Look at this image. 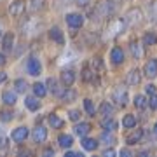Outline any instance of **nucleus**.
Here are the masks:
<instances>
[{
  "instance_id": "obj_16",
  "label": "nucleus",
  "mask_w": 157,
  "mask_h": 157,
  "mask_svg": "<svg viewBox=\"0 0 157 157\" xmlns=\"http://www.w3.org/2000/svg\"><path fill=\"white\" fill-rule=\"evenodd\" d=\"M25 107L35 112V110H39L40 108V101L37 100V96H26V100H25Z\"/></svg>"
},
{
  "instance_id": "obj_12",
  "label": "nucleus",
  "mask_w": 157,
  "mask_h": 157,
  "mask_svg": "<svg viewBox=\"0 0 157 157\" xmlns=\"http://www.w3.org/2000/svg\"><path fill=\"white\" fill-rule=\"evenodd\" d=\"M2 101H4L6 105H9V107L16 105V101H17L16 91H4V94H2Z\"/></svg>"
},
{
  "instance_id": "obj_6",
  "label": "nucleus",
  "mask_w": 157,
  "mask_h": 157,
  "mask_svg": "<svg viewBox=\"0 0 157 157\" xmlns=\"http://www.w3.org/2000/svg\"><path fill=\"white\" fill-rule=\"evenodd\" d=\"M140 21H141V12L138 9H131L126 14V17H124V23L126 25H136V23H140Z\"/></svg>"
},
{
  "instance_id": "obj_18",
  "label": "nucleus",
  "mask_w": 157,
  "mask_h": 157,
  "mask_svg": "<svg viewBox=\"0 0 157 157\" xmlns=\"http://www.w3.org/2000/svg\"><path fill=\"white\" fill-rule=\"evenodd\" d=\"M33 94L37 96V98H44V96L47 94V86L42 84V82H35L33 84Z\"/></svg>"
},
{
  "instance_id": "obj_35",
  "label": "nucleus",
  "mask_w": 157,
  "mask_h": 157,
  "mask_svg": "<svg viewBox=\"0 0 157 157\" xmlns=\"http://www.w3.org/2000/svg\"><path fill=\"white\" fill-rule=\"evenodd\" d=\"M148 105H150L152 110H157V94H150V100H148Z\"/></svg>"
},
{
  "instance_id": "obj_20",
  "label": "nucleus",
  "mask_w": 157,
  "mask_h": 157,
  "mask_svg": "<svg viewBox=\"0 0 157 157\" xmlns=\"http://www.w3.org/2000/svg\"><path fill=\"white\" fill-rule=\"evenodd\" d=\"M100 141L103 143V145L112 147L113 143H115V136L112 135V131H105V133H103V135L100 136Z\"/></svg>"
},
{
  "instance_id": "obj_39",
  "label": "nucleus",
  "mask_w": 157,
  "mask_h": 157,
  "mask_svg": "<svg viewBox=\"0 0 157 157\" xmlns=\"http://www.w3.org/2000/svg\"><path fill=\"white\" fill-rule=\"evenodd\" d=\"M103 155L105 157H113L115 155V152H113V148H107V150L103 152Z\"/></svg>"
},
{
  "instance_id": "obj_33",
  "label": "nucleus",
  "mask_w": 157,
  "mask_h": 157,
  "mask_svg": "<svg viewBox=\"0 0 157 157\" xmlns=\"http://www.w3.org/2000/svg\"><path fill=\"white\" fill-rule=\"evenodd\" d=\"M84 108H86V112L89 113V115H94L96 113V108H94V105H93L91 100H84Z\"/></svg>"
},
{
  "instance_id": "obj_29",
  "label": "nucleus",
  "mask_w": 157,
  "mask_h": 157,
  "mask_svg": "<svg viewBox=\"0 0 157 157\" xmlns=\"http://www.w3.org/2000/svg\"><path fill=\"white\" fill-rule=\"evenodd\" d=\"M26 87H28V84H26L25 78H17V80H14V91H16V93H25Z\"/></svg>"
},
{
  "instance_id": "obj_38",
  "label": "nucleus",
  "mask_w": 157,
  "mask_h": 157,
  "mask_svg": "<svg viewBox=\"0 0 157 157\" xmlns=\"http://www.w3.org/2000/svg\"><path fill=\"white\" fill-rule=\"evenodd\" d=\"M145 91L148 93V94H154V93H155V86H154V84H148V86L145 87Z\"/></svg>"
},
{
  "instance_id": "obj_25",
  "label": "nucleus",
  "mask_w": 157,
  "mask_h": 157,
  "mask_svg": "<svg viewBox=\"0 0 157 157\" xmlns=\"http://www.w3.org/2000/svg\"><path fill=\"white\" fill-rule=\"evenodd\" d=\"M2 45H4V51H6V52L12 51V45H14V35H12V33H7L6 37H4V42H2Z\"/></svg>"
},
{
  "instance_id": "obj_27",
  "label": "nucleus",
  "mask_w": 157,
  "mask_h": 157,
  "mask_svg": "<svg viewBox=\"0 0 157 157\" xmlns=\"http://www.w3.org/2000/svg\"><path fill=\"white\" fill-rule=\"evenodd\" d=\"M59 98H61L63 101H67V103H70V101H73L75 98H77V93H75L73 89H70V87H68V89H65V91H63V94L59 96Z\"/></svg>"
},
{
  "instance_id": "obj_46",
  "label": "nucleus",
  "mask_w": 157,
  "mask_h": 157,
  "mask_svg": "<svg viewBox=\"0 0 157 157\" xmlns=\"http://www.w3.org/2000/svg\"><path fill=\"white\" fill-rule=\"evenodd\" d=\"M154 133L157 135V122H155V126H154Z\"/></svg>"
},
{
  "instance_id": "obj_7",
  "label": "nucleus",
  "mask_w": 157,
  "mask_h": 157,
  "mask_svg": "<svg viewBox=\"0 0 157 157\" xmlns=\"http://www.w3.org/2000/svg\"><path fill=\"white\" fill-rule=\"evenodd\" d=\"M28 138V128H25V126H19V128H16L14 131H12V140L14 141H25Z\"/></svg>"
},
{
  "instance_id": "obj_8",
  "label": "nucleus",
  "mask_w": 157,
  "mask_h": 157,
  "mask_svg": "<svg viewBox=\"0 0 157 157\" xmlns=\"http://www.w3.org/2000/svg\"><path fill=\"white\" fill-rule=\"evenodd\" d=\"M143 73H145L148 78L157 77V59H150V61H147L145 68H143Z\"/></svg>"
},
{
  "instance_id": "obj_37",
  "label": "nucleus",
  "mask_w": 157,
  "mask_h": 157,
  "mask_svg": "<svg viewBox=\"0 0 157 157\" xmlns=\"http://www.w3.org/2000/svg\"><path fill=\"white\" fill-rule=\"evenodd\" d=\"M44 4V0H32V9L33 11H37V9H40V6Z\"/></svg>"
},
{
  "instance_id": "obj_23",
  "label": "nucleus",
  "mask_w": 157,
  "mask_h": 157,
  "mask_svg": "<svg viewBox=\"0 0 157 157\" xmlns=\"http://www.w3.org/2000/svg\"><path fill=\"white\" fill-rule=\"evenodd\" d=\"M101 128L107 129V131H113V129L117 128V122H115L112 117H108V115H107V117L101 121Z\"/></svg>"
},
{
  "instance_id": "obj_43",
  "label": "nucleus",
  "mask_w": 157,
  "mask_h": 157,
  "mask_svg": "<svg viewBox=\"0 0 157 157\" xmlns=\"http://www.w3.org/2000/svg\"><path fill=\"white\" fill-rule=\"evenodd\" d=\"M7 63V58L4 56V54H2V52H0V67H4V65H6Z\"/></svg>"
},
{
  "instance_id": "obj_17",
  "label": "nucleus",
  "mask_w": 157,
  "mask_h": 157,
  "mask_svg": "<svg viewBox=\"0 0 157 157\" xmlns=\"http://www.w3.org/2000/svg\"><path fill=\"white\" fill-rule=\"evenodd\" d=\"M73 129H75V135H78L80 138H84V136L91 131V124L89 122H78Z\"/></svg>"
},
{
  "instance_id": "obj_22",
  "label": "nucleus",
  "mask_w": 157,
  "mask_h": 157,
  "mask_svg": "<svg viewBox=\"0 0 157 157\" xmlns=\"http://www.w3.org/2000/svg\"><path fill=\"white\" fill-rule=\"evenodd\" d=\"M47 119H49L51 128H56V129L63 128V119L59 117V115H56V113H51V115H49Z\"/></svg>"
},
{
  "instance_id": "obj_47",
  "label": "nucleus",
  "mask_w": 157,
  "mask_h": 157,
  "mask_svg": "<svg viewBox=\"0 0 157 157\" xmlns=\"http://www.w3.org/2000/svg\"><path fill=\"white\" fill-rule=\"evenodd\" d=\"M0 32H2V30H0Z\"/></svg>"
},
{
  "instance_id": "obj_11",
  "label": "nucleus",
  "mask_w": 157,
  "mask_h": 157,
  "mask_svg": "<svg viewBox=\"0 0 157 157\" xmlns=\"http://www.w3.org/2000/svg\"><path fill=\"white\" fill-rule=\"evenodd\" d=\"M110 59H112L113 65H121V63L124 61V52L121 47H113L112 51H110Z\"/></svg>"
},
{
  "instance_id": "obj_36",
  "label": "nucleus",
  "mask_w": 157,
  "mask_h": 157,
  "mask_svg": "<svg viewBox=\"0 0 157 157\" xmlns=\"http://www.w3.org/2000/svg\"><path fill=\"white\" fill-rule=\"evenodd\" d=\"M78 119H80V112H78V110H72V112H70V121L77 122Z\"/></svg>"
},
{
  "instance_id": "obj_21",
  "label": "nucleus",
  "mask_w": 157,
  "mask_h": 157,
  "mask_svg": "<svg viewBox=\"0 0 157 157\" xmlns=\"http://www.w3.org/2000/svg\"><path fill=\"white\" fill-rule=\"evenodd\" d=\"M58 143H59V147H63V148H70V147L73 145V138L70 135H59Z\"/></svg>"
},
{
  "instance_id": "obj_1",
  "label": "nucleus",
  "mask_w": 157,
  "mask_h": 157,
  "mask_svg": "<svg viewBox=\"0 0 157 157\" xmlns=\"http://www.w3.org/2000/svg\"><path fill=\"white\" fill-rule=\"evenodd\" d=\"M25 11H26V2L25 0H14V2H11V6H9V14L12 17L23 16Z\"/></svg>"
},
{
  "instance_id": "obj_41",
  "label": "nucleus",
  "mask_w": 157,
  "mask_h": 157,
  "mask_svg": "<svg viewBox=\"0 0 157 157\" xmlns=\"http://www.w3.org/2000/svg\"><path fill=\"white\" fill-rule=\"evenodd\" d=\"M89 2H91V0H77V4H78V6H82V7H87V6H89Z\"/></svg>"
},
{
  "instance_id": "obj_15",
  "label": "nucleus",
  "mask_w": 157,
  "mask_h": 157,
  "mask_svg": "<svg viewBox=\"0 0 157 157\" xmlns=\"http://www.w3.org/2000/svg\"><path fill=\"white\" fill-rule=\"evenodd\" d=\"M82 148L84 150H87V152H93V150H96L98 148V140H94V138H82Z\"/></svg>"
},
{
  "instance_id": "obj_44",
  "label": "nucleus",
  "mask_w": 157,
  "mask_h": 157,
  "mask_svg": "<svg viewBox=\"0 0 157 157\" xmlns=\"http://www.w3.org/2000/svg\"><path fill=\"white\" fill-rule=\"evenodd\" d=\"M6 145H7V140L6 138H0V148H6Z\"/></svg>"
},
{
  "instance_id": "obj_3",
  "label": "nucleus",
  "mask_w": 157,
  "mask_h": 157,
  "mask_svg": "<svg viewBox=\"0 0 157 157\" xmlns=\"http://www.w3.org/2000/svg\"><path fill=\"white\" fill-rule=\"evenodd\" d=\"M67 25L70 28H80L84 25V16L82 14H77V12L67 14Z\"/></svg>"
},
{
  "instance_id": "obj_42",
  "label": "nucleus",
  "mask_w": 157,
  "mask_h": 157,
  "mask_svg": "<svg viewBox=\"0 0 157 157\" xmlns=\"http://www.w3.org/2000/svg\"><path fill=\"white\" fill-rule=\"evenodd\" d=\"M121 155L129 157V155H133V154H131V150H128V148H124V150H121Z\"/></svg>"
},
{
  "instance_id": "obj_13",
  "label": "nucleus",
  "mask_w": 157,
  "mask_h": 157,
  "mask_svg": "<svg viewBox=\"0 0 157 157\" xmlns=\"http://www.w3.org/2000/svg\"><path fill=\"white\" fill-rule=\"evenodd\" d=\"M126 82L129 86H138L141 82V75H140V70H131L128 73V78H126Z\"/></svg>"
},
{
  "instance_id": "obj_5",
  "label": "nucleus",
  "mask_w": 157,
  "mask_h": 157,
  "mask_svg": "<svg viewBox=\"0 0 157 157\" xmlns=\"http://www.w3.org/2000/svg\"><path fill=\"white\" fill-rule=\"evenodd\" d=\"M33 140H35V143H39V145H42V143L47 140V129H45L44 126H37V128L33 129Z\"/></svg>"
},
{
  "instance_id": "obj_30",
  "label": "nucleus",
  "mask_w": 157,
  "mask_h": 157,
  "mask_svg": "<svg viewBox=\"0 0 157 157\" xmlns=\"http://www.w3.org/2000/svg\"><path fill=\"white\" fill-rule=\"evenodd\" d=\"M100 112L103 113V115H112L113 107L108 103V101H103V103H101V107H100Z\"/></svg>"
},
{
  "instance_id": "obj_31",
  "label": "nucleus",
  "mask_w": 157,
  "mask_h": 157,
  "mask_svg": "<svg viewBox=\"0 0 157 157\" xmlns=\"http://www.w3.org/2000/svg\"><path fill=\"white\" fill-rule=\"evenodd\" d=\"M135 107H136V108H140V110L147 107V100H145V96H141V94L135 96Z\"/></svg>"
},
{
  "instance_id": "obj_2",
  "label": "nucleus",
  "mask_w": 157,
  "mask_h": 157,
  "mask_svg": "<svg viewBox=\"0 0 157 157\" xmlns=\"http://www.w3.org/2000/svg\"><path fill=\"white\" fill-rule=\"evenodd\" d=\"M112 98L119 107H126V103H128V91H126V87H117L113 91Z\"/></svg>"
},
{
  "instance_id": "obj_28",
  "label": "nucleus",
  "mask_w": 157,
  "mask_h": 157,
  "mask_svg": "<svg viewBox=\"0 0 157 157\" xmlns=\"http://www.w3.org/2000/svg\"><path fill=\"white\" fill-rule=\"evenodd\" d=\"M94 75H96V73L93 72L89 67L82 68V80H86V82H93V80H94Z\"/></svg>"
},
{
  "instance_id": "obj_26",
  "label": "nucleus",
  "mask_w": 157,
  "mask_h": 157,
  "mask_svg": "<svg viewBox=\"0 0 157 157\" xmlns=\"http://www.w3.org/2000/svg\"><path fill=\"white\" fill-rule=\"evenodd\" d=\"M122 126L126 129H133L136 126V117L135 115H131V113H128V115L122 119Z\"/></svg>"
},
{
  "instance_id": "obj_4",
  "label": "nucleus",
  "mask_w": 157,
  "mask_h": 157,
  "mask_svg": "<svg viewBox=\"0 0 157 157\" xmlns=\"http://www.w3.org/2000/svg\"><path fill=\"white\" fill-rule=\"evenodd\" d=\"M26 70H28L30 75L37 77V75H40V72H42V65H40V61L37 58H30L28 63H26Z\"/></svg>"
},
{
  "instance_id": "obj_10",
  "label": "nucleus",
  "mask_w": 157,
  "mask_h": 157,
  "mask_svg": "<svg viewBox=\"0 0 157 157\" xmlns=\"http://www.w3.org/2000/svg\"><path fill=\"white\" fill-rule=\"evenodd\" d=\"M45 86H49V91H51L54 96H61V94H63V87H61V84L58 82L56 78H49Z\"/></svg>"
},
{
  "instance_id": "obj_14",
  "label": "nucleus",
  "mask_w": 157,
  "mask_h": 157,
  "mask_svg": "<svg viewBox=\"0 0 157 157\" xmlns=\"http://www.w3.org/2000/svg\"><path fill=\"white\" fill-rule=\"evenodd\" d=\"M49 39L54 40V42H58V44H63L65 42V37H63V32L58 26H54V28L49 30Z\"/></svg>"
},
{
  "instance_id": "obj_40",
  "label": "nucleus",
  "mask_w": 157,
  "mask_h": 157,
  "mask_svg": "<svg viewBox=\"0 0 157 157\" xmlns=\"http://www.w3.org/2000/svg\"><path fill=\"white\" fill-rule=\"evenodd\" d=\"M78 155H80L78 152H72V150H68L67 154H65V157H78Z\"/></svg>"
},
{
  "instance_id": "obj_32",
  "label": "nucleus",
  "mask_w": 157,
  "mask_h": 157,
  "mask_svg": "<svg viewBox=\"0 0 157 157\" xmlns=\"http://www.w3.org/2000/svg\"><path fill=\"white\" fill-rule=\"evenodd\" d=\"M157 42V35L155 33H147L145 37H143V44L145 45H154Z\"/></svg>"
},
{
  "instance_id": "obj_34",
  "label": "nucleus",
  "mask_w": 157,
  "mask_h": 157,
  "mask_svg": "<svg viewBox=\"0 0 157 157\" xmlns=\"http://www.w3.org/2000/svg\"><path fill=\"white\" fill-rule=\"evenodd\" d=\"M12 117H14V113L9 112V110H2L0 112V121L2 122H9V121H12Z\"/></svg>"
},
{
  "instance_id": "obj_24",
  "label": "nucleus",
  "mask_w": 157,
  "mask_h": 157,
  "mask_svg": "<svg viewBox=\"0 0 157 157\" xmlns=\"http://www.w3.org/2000/svg\"><path fill=\"white\" fill-rule=\"evenodd\" d=\"M129 49H131V54H133V58H135V59H140L141 54H143V52H141L140 44H138V42H135V40L129 44Z\"/></svg>"
},
{
  "instance_id": "obj_19",
  "label": "nucleus",
  "mask_w": 157,
  "mask_h": 157,
  "mask_svg": "<svg viewBox=\"0 0 157 157\" xmlns=\"http://www.w3.org/2000/svg\"><path fill=\"white\" fill-rule=\"evenodd\" d=\"M141 136H143V131H141V129H136L135 133H131V135L126 138V143H128V145H135V143H138V141L141 140Z\"/></svg>"
},
{
  "instance_id": "obj_45",
  "label": "nucleus",
  "mask_w": 157,
  "mask_h": 157,
  "mask_svg": "<svg viewBox=\"0 0 157 157\" xmlns=\"http://www.w3.org/2000/svg\"><path fill=\"white\" fill-rule=\"evenodd\" d=\"M6 78H7V73H0V84L6 82Z\"/></svg>"
},
{
  "instance_id": "obj_9",
  "label": "nucleus",
  "mask_w": 157,
  "mask_h": 157,
  "mask_svg": "<svg viewBox=\"0 0 157 157\" xmlns=\"http://www.w3.org/2000/svg\"><path fill=\"white\" fill-rule=\"evenodd\" d=\"M73 82H75V72L73 70H63L61 72V84L70 87Z\"/></svg>"
}]
</instances>
